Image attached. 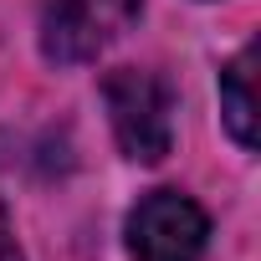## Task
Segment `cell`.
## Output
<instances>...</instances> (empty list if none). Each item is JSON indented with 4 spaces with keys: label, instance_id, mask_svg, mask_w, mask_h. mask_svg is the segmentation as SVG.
<instances>
[{
    "label": "cell",
    "instance_id": "obj_1",
    "mask_svg": "<svg viewBox=\"0 0 261 261\" xmlns=\"http://www.w3.org/2000/svg\"><path fill=\"white\" fill-rule=\"evenodd\" d=\"M102 102H108V123H113L118 149L134 164H159L174 149V97L154 72H139V67L108 72Z\"/></svg>",
    "mask_w": 261,
    "mask_h": 261
},
{
    "label": "cell",
    "instance_id": "obj_2",
    "mask_svg": "<svg viewBox=\"0 0 261 261\" xmlns=\"http://www.w3.org/2000/svg\"><path fill=\"white\" fill-rule=\"evenodd\" d=\"M139 11H144V0H41V16H36L41 57L57 67L97 62L139 21Z\"/></svg>",
    "mask_w": 261,
    "mask_h": 261
},
{
    "label": "cell",
    "instance_id": "obj_3",
    "mask_svg": "<svg viewBox=\"0 0 261 261\" xmlns=\"http://www.w3.org/2000/svg\"><path fill=\"white\" fill-rule=\"evenodd\" d=\"M134 261H200L210 241V215L179 190H149L123 220Z\"/></svg>",
    "mask_w": 261,
    "mask_h": 261
},
{
    "label": "cell",
    "instance_id": "obj_4",
    "mask_svg": "<svg viewBox=\"0 0 261 261\" xmlns=\"http://www.w3.org/2000/svg\"><path fill=\"white\" fill-rule=\"evenodd\" d=\"M220 113L241 149H256V46H241L220 72Z\"/></svg>",
    "mask_w": 261,
    "mask_h": 261
},
{
    "label": "cell",
    "instance_id": "obj_5",
    "mask_svg": "<svg viewBox=\"0 0 261 261\" xmlns=\"http://www.w3.org/2000/svg\"><path fill=\"white\" fill-rule=\"evenodd\" d=\"M0 261H26L21 241H16V225H11V210H6V195H0Z\"/></svg>",
    "mask_w": 261,
    "mask_h": 261
}]
</instances>
